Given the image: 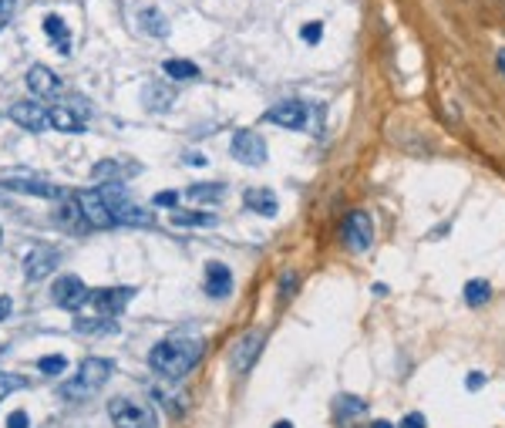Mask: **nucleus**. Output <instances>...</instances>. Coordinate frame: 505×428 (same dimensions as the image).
<instances>
[{"label": "nucleus", "mask_w": 505, "mask_h": 428, "mask_svg": "<svg viewBox=\"0 0 505 428\" xmlns=\"http://www.w3.org/2000/svg\"><path fill=\"white\" fill-rule=\"evenodd\" d=\"M135 291L132 287H101V291H91L88 293V304H95V310H98L101 317H118L121 310L132 304Z\"/></svg>", "instance_id": "nucleus-9"}, {"label": "nucleus", "mask_w": 505, "mask_h": 428, "mask_svg": "<svg viewBox=\"0 0 505 428\" xmlns=\"http://www.w3.org/2000/svg\"><path fill=\"white\" fill-rule=\"evenodd\" d=\"M334 411L340 422H351V418H361V415L368 411V405H364V398H357V394H340Z\"/></svg>", "instance_id": "nucleus-24"}, {"label": "nucleus", "mask_w": 505, "mask_h": 428, "mask_svg": "<svg viewBox=\"0 0 505 428\" xmlns=\"http://www.w3.org/2000/svg\"><path fill=\"white\" fill-rule=\"evenodd\" d=\"M260 351H263V331H246L233 344V354H229V364H233L236 375H246L256 364V358H260Z\"/></svg>", "instance_id": "nucleus-11"}, {"label": "nucleus", "mask_w": 505, "mask_h": 428, "mask_svg": "<svg viewBox=\"0 0 505 428\" xmlns=\"http://www.w3.org/2000/svg\"><path fill=\"white\" fill-rule=\"evenodd\" d=\"M7 115L14 119V125L27 128V132H44V128H50L48 105L41 102V98H24V102H14Z\"/></svg>", "instance_id": "nucleus-8"}, {"label": "nucleus", "mask_w": 505, "mask_h": 428, "mask_svg": "<svg viewBox=\"0 0 505 428\" xmlns=\"http://www.w3.org/2000/svg\"><path fill=\"white\" fill-rule=\"evenodd\" d=\"M0 183L11 192H24V196H41V199H65V189L41 179V175H27V172H4Z\"/></svg>", "instance_id": "nucleus-4"}, {"label": "nucleus", "mask_w": 505, "mask_h": 428, "mask_svg": "<svg viewBox=\"0 0 505 428\" xmlns=\"http://www.w3.org/2000/svg\"><path fill=\"white\" fill-rule=\"evenodd\" d=\"M17 11V0H0V31L11 24V18H14Z\"/></svg>", "instance_id": "nucleus-34"}, {"label": "nucleus", "mask_w": 505, "mask_h": 428, "mask_svg": "<svg viewBox=\"0 0 505 428\" xmlns=\"http://www.w3.org/2000/svg\"><path fill=\"white\" fill-rule=\"evenodd\" d=\"M297 284H300V280H297V274H293V270H286L284 276H280V300H290V297H293V291H297Z\"/></svg>", "instance_id": "nucleus-32"}, {"label": "nucleus", "mask_w": 505, "mask_h": 428, "mask_svg": "<svg viewBox=\"0 0 505 428\" xmlns=\"http://www.w3.org/2000/svg\"><path fill=\"white\" fill-rule=\"evenodd\" d=\"M172 223L175 226H216L219 216H209V213H175Z\"/></svg>", "instance_id": "nucleus-29"}, {"label": "nucleus", "mask_w": 505, "mask_h": 428, "mask_svg": "<svg viewBox=\"0 0 505 428\" xmlns=\"http://www.w3.org/2000/svg\"><path fill=\"white\" fill-rule=\"evenodd\" d=\"M202 354H206V341L199 334H172L149 351V368L168 381H179L199 364Z\"/></svg>", "instance_id": "nucleus-1"}, {"label": "nucleus", "mask_w": 505, "mask_h": 428, "mask_svg": "<svg viewBox=\"0 0 505 428\" xmlns=\"http://www.w3.org/2000/svg\"><path fill=\"white\" fill-rule=\"evenodd\" d=\"M172 102H175V88L166 85V82H149L145 91H142V105L149 112H168Z\"/></svg>", "instance_id": "nucleus-19"}, {"label": "nucleus", "mask_w": 505, "mask_h": 428, "mask_svg": "<svg viewBox=\"0 0 505 428\" xmlns=\"http://www.w3.org/2000/svg\"><path fill=\"white\" fill-rule=\"evenodd\" d=\"M172 82H189V78H199V65H192V61H183V58H172L162 65Z\"/></svg>", "instance_id": "nucleus-25"}, {"label": "nucleus", "mask_w": 505, "mask_h": 428, "mask_svg": "<svg viewBox=\"0 0 505 428\" xmlns=\"http://www.w3.org/2000/svg\"><path fill=\"white\" fill-rule=\"evenodd\" d=\"M374 428H394V425H391V422H385V418H377V422H374Z\"/></svg>", "instance_id": "nucleus-42"}, {"label": "nucleus", "mask_w": 505, "mask_h": 428, "mask_svg": "<svg viewBox=\"0 0 505 428\" xmlns=\"http://www.w3.org/2000/svg\"><path fill=\"white\" fill-rule=\"evenodd\" d=\"M185 162H189V166H206V155H199V152H185Z\"/></svg>", "instance_id": "nucleus-40"}, {"label": "nucleus", "mask_w": 505, "mask_h": 428, "mask_svg": "<svg viewBox=\"0 0 505 428\" xmlns=\"http://www.w3.org/2000/svg\"><path fill=\"white\" fill-rule=\"evenodd\" d=\"M229 152H233L236 162H243V166H263L267 162V142L263 136H256V132H236L233 142H229Z\"/></svg>", "instance_id": "nucleus-10"}, {"label": "nucleus", "mask_w": 505, "mask_h": 428, "mask_svg": "<svg viewBox=\"0 0 505 428\" xmlns=\"http://www.w3.org/2000/svg\"><path fill=\"white\" fill-rule=\"evenodd\" d=\"M58 263H61V250L58 246H50V243H34L31 250H27V257H24V280H44L58 270Z\"/></svg>", "instance_id": "nucleus-6"}, {"label": "nucleus", "mask_w": 505, "mask_h": 428, "mask_svg": "<svg viewBox=\"0 0 505 428\" xmlns=\"http://www.w3.org/2000/svg\"><path fill=\"white\" fill-rule=\"evenodd\" d=\"M202 287H206V293H209L213 300L229 297V293H233V270H229L226 263H219V260H209V263H206V280H202Z\"/></svg>", "instance_id": "nucleus-14"}, {"label": "nucleus", "mask_w": 505, "mask_h": 428, "mask_svg": "<svg viewBox=\"0 0 505 428\" xmlns=\"http://www.w3.org/2000/svg\"><path fill=\"white\" fill-rule=\"evenodd\" d=\"M48 121L50 128H58V132H84L82 108H71V105H50Z\"/></svg>", "instance_id": "nucleus-18"}, {"label": "nucleus", "mask_w": 505, "mask_h": 428, "mask_svg": "<svg viewBox=\"0 0 505 428\" xmlns=\"http://www.w3.org/2000/svg\"><path fill=\"white\" fill-rule=\"evenodd\" d=\"M11 310H14V300H11V297H0V321H7Z\"/></svg>", "instance_id": "nucleus-38"}, {"label": "nucleus", "mask_w": 505, "mask_h": 428, "mask_svg": "<svg viewBox=\"0 0 505 428\" xmlns=\"http://www.w3.org/2000/svg\"><path fill=\"white\" fill-rule=\"evenodd\" d=\"M44 35L58 44V54H65V58L71 54V31H67L61 14H48V18H44Z\"/></svg>", "instance_id": "nucleus-21"}, {"label": "nucleus", "mask_w": 505, "mask_h": 428, "mask_svg": "<svg viewBox=\"0 0 505 428\" xmlns=\"http://www.w3.org/2000/svg\"><path fill=\"white\" fill-rule=\"evenodd\" d=\"M108 415H112L115 428H159L155 411L149 405L132 401V398H112L108 401Z\"/></svg>", "instance_id": "nucleus-3"}, {"label": "nucleus", "mask_w": 505, "mask_h": 428, "mask_svg": "<svg viewBox=\"0 0 505 428\" xmlns=\"http://www.w3.org/2000/svg\"><path fill=\"white\" fill-rule=\"evenodd\" d=\"M138 20H142V27H145V31H149L152 37H168V20L162 18V14H159V11H142V14H138Z\"/></svg>", "instance_id": "nucleus-27"}, {"label": "nucleus", "mask_w": 505, "mask_h": 428, "mask_svg": "<svg viewBox=\"0 0 505 428\" xmlns=\"http://www.w3.org/2000/svg\"><path fill=\"white\" fill-rule=\"evenodd\" d=\"M499 71H502V74H505V48H502V51H499Z\"/></svg>", "instance_id": "nucleus-41"}, {"label": "nucleus", "mask_w": 505, "mask_h": 428, "mask_svg": "<svg viewBox=\"0 0 505 428\" xmlns=\"http://www.w3.org/2000/svg\"><path fill=\"white\" fill-rule=\"evenodd\" d=\"M488 297H492V287H488V280H469L465 284V300H469V307H482Z\"/></svg>", "instance_id": "nucleus-26"}, {"label": "nucleus", "mask_w": 505, "mask_h": 428, "mask_svg": "<svg viewBox=\"0 0 505 428\" xmlns=\"http://www.w3.org/2000/svg\"><path fill=\"white\" fill-rule=\"evenodd\" d=\"M226 196V186L222 183H196V186L185 189V199L189 203H219Z\"/></svg>", "instance_id": "nucleus-23"}, {"label": "nucleus", "mask_w": 505, "mask_h": 428, "mask_svg": "<svg viewBox=\"0 0 505 428\" xmlns=\"http://www.w3.org/2000/svg\"><path fill=\"white\" fill-rule=\"evenodd\" d=\"M320 37H323V24H320V20H310V24L303 27V41H307V44H317Z\"/></svg>", "instance_id": "nucleus-33"}, {"label": "nucleus", "mask_w": 505, "mask_h": 428, "mask_svg": "<svg viewBox=\"0 0 505 428\" xmlns=\"http://www.w3.org/2000/svg\"><path fill=\"white\" fill-rule=\"evenodd\" d=\"M88 287H84L82 276L74 274H65L54 280V287H50V300L58 304L61 310H82L88 304Z\"/></svg>", "instance_id": "nucleus-7"}, {"label": "nucleus", "mask_w": 505, "mask_h": 428, "mask_svg": "<svg viewBox=\"0 0 505 428\" xmlns=\"http://www.w3.org/2000/svg\"><path fill=\"white\" fill-rule=\"evenodd\" d=\"M24 385H27V377H20V375H7V371H0V401H4L7 394L20 392Z\"/></svg>", "instance_id": "nucleus-31"}, {"label": "nucleus", "mask_w": 505, "mask_h": 428, "mask_svg": "<svg viewBox=\"0 0 505 428\" xmlns=\"http://www.w3.org/2000/svg\"><path fill=\"white\" fill-rule=\"evenodd\" d=\"M482 385H486V375H482V371H471V375H469V388H471V392H478Z\"/></svg>", "instance_id": "nucleus-39"}, {"label": "nucleus", "mask_w": 505, "mask_h": 428, "mask_svg": "<svg viewBox=\"0 0 505 428\" xmlns=\"http://www.w3.org/2000/svg\"><path fill=\"white\" fill-rule=\"evenodd\" d=\"M155 206H159V209H175V206H179V192H159V196H155Z\"/></svg>", "instance_id": "nucleus-36"}, {"label": "nucleus", "mask_w": 505, "mask_h": 428, "mask_svg": "<svg viewBox=\"0 0 505 428\" xmlns=\"http://www.w3.org/2000/svg\"><path fill=\"white\" fill-rule=\"evenodd\" d=\"M115 375V361L108 358H84L78 364V375L65 381V385H58V394L67 398V401H88L91 394H98L105 385H108V377Z\"/></svg>", "instance_id": "nucleus-2"}, {"label": "nucleus", "mask_w": 505, "mask_h": 428, "mask_svg": "<svg viewBox=\"0 0 505 428\" xmlns=\"http://www.w3.org/2000/svg\"><path fill=\"white\" fill-rule=\"evenodd\" d=\"M340 237H344V246H347L351 253H368L370 243H374V223H370L368 213H364V209H354V213H347Z\"/></svg>", "instance_id": "nucleus-5"}, {"label": "nucleus", "mask_w": 505, "mask_h": 428, "mask_svg": "<svg viewBox=\"0 0 505 428\" xmlns=\"http://www.w3.org/2000/svg\"><path fill=\"white\" fill-rule=\"evenodd\" d=\"M273 428H293V425H290V422H276Z\"/></svg>", "instance_id": "nucleus-43"}, {"label": "nucleus", "mask_w": 505, "mask_h": 428, "mask_svg": "<svg viewBox=\"0 0 505 428\" xmlns=\"http://www.w3.org/2000/svg\"><path fill=\"white\" fill-rule=\"evenodd\" d=\"M27 85H31L34 98H54V95L65 91L61 78H58L50 68H44V65H34V68L27 71Z\"/></svg>", "instance_id": "nucleus-15"}, {"label": "nucleus", "mask_w": 505, "mask_h": 428, "mask_svg": "<svg viewBox=\"0 0 505 428\" xmlns=\"http://www.w3.org/2000/svg\"><path fill=\"white\" fill-rule=\"evenodd\" d=\"M74 199L82 206L84 220H88L91 230H112V226H115V216H112V209H108L105 199L98 196V189H84V192H78Z\"/></svg>", "instance_id": "nucleus-12"}, {"label": "nucleus", "mask_w": 505, "mask_h": 428, "mask_svg": "<svg viewBox=\"0 0 505 428\" xmlns=\"http://www.w3.org/2000/svg\"><path fill=\"white\" fill-rule=\"evenodd\" d=\"M0 243H4V230H0Z\"/></svg>", "instance_id": "nucleus-44"}, {"label": "nucleus", "mask_w": 505, "mask_h": 428, "mask_svg": "<svg viewBox=\"0 0 505 428\" xmlns=\"http://www.w3.org/2000/svg\"><path fill=\"white\" fill-rule=\"evenodd\" d=\"M401 428H424V415H418V411L404 415V418H401Z\"/></svg>", "instance_id": "nucleus-37"}, {"label": "nucleus", "mask_w": 505, "mask_h": 428, "mask_svg": "<svg viewBox=\"0 0 505 428\" xmlns=\"http://www.w3.org/2000/svg\"><path fill=\"white\" fill-rule=\"evenodd\" d=\"M67 368V358L65 354H48V358H37V371L48 377H61Z\"/></svg>", "instance_id": "nucleus-28"}, {"label": "nucleus", "mask_w": 505, "mask_h": 428, "mask_svg": "<svg viewBox=\"0 0 505 428\" xmlns=\"http://www.w3.org/2000/svg\"><path fill=\"white\" fill-rule=\"evenodd\" d=\"M115 223H121V226H152L155 220H152L149 209H142V206H135L132 199H128L125 206H118V209H115Z\"/></svg>", "instance_id": "nucleus-22"}, {"label": "nucleus", "mask_w": 505, "mask_h": 428, "mask_svg": "<svg viewBox=\"0 0 505 428\" xmlns=\"http://www.w3.org/2000/svg\"><path fill=\"white\" fill-rule=\"evenodd\" d=\"M54 226H58V230H65V233H71V237H82V233H88V230H91L74 196H67L65 203L54 209Z\"/></svg>", "instance_id": "nucleus-13"}, {"label": "nucleus", "mask_w": 505, "mask_h": 428, "mask_svg": "<svg viewBox=\"0 0 505 428\" xmlns=\"http://www.w3.org/2000/svg\"><path fill=\"white\" fill-rule=\"evenodd\" d=\"M263 119L280 125V128H303L307 125V108H303V102H280L273 105Z\"/></svg>", "instance_id": "nucleus-16"}, {"label": "nucleus", "mask_w": 505, "mask_h": 428, "mask_svg": "<svg viewBox=\"0 0 505 428\" xmlns=\"http://www.w3.org/2000/svg\"><path fill=\"white\" fill-rule=\"evenodd\" d=\"M243 206L256 213V216H276L280 213V199H276V192L267 186H252L243 192Z\"/></svg>", "instance_id": "nucleus-17"}, {"label": "nucleus", "mask_w": 505, "mask_h": 428, "mask_svg": "<svg viewBox=\"0 0 505 428\" xmlns=\"http://www.w3.org/2000/svg\"><path fill=\"white\" fill-rule=\"evenodd\" d=\"M7 428H31V418H27V411H11L7 415Z\"/></svg>", "instance_id": "nucleus-35"}, {"label": "nucleus", "mask_w": 505, "mask_h": 428, "mask_svg": "<svg viewBox=\"0 0 505 428\" xmlns=\"http://www.w3.org/2000/svg\"><path fill=\"white\" fill-rule=\"evenodd\" d=\"M78 331H82V334H112V331H115V324H105V317H98V321H95V317H91V321H88V317H78Z\"/></svg>", "instance_id": "nucleus-30"}, {"label": "nucleus", "mask_w": 505, "mask_h": 428, "mask_svg": "<svg viewBox=\"0 0 505 428\" xmlns=\"http://www.w3.org/2000/svg\"><path fill=\"white\" fill-rule=\"evenodd\" d=\"M138 172H142V169H138L135 162H118V159H105V162H98V166L91 169V175H95L98 183H105V179H108V183H125L128 175H138Z\"/></svg>", "instance_id": "nucleus-20"}]
</instances>
